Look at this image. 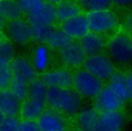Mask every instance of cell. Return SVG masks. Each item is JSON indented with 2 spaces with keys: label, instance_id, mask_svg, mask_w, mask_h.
<instances>
[{
  "label": "cell",
  "instance_id": "1",
  "mask_svg": "<svg viewBox=\"0 0 132 131\" xmlns=\"http://www.w3.org/2000/svg\"><path fill=\"white\" fill-rule=\"evenodd\" d=\"M73 88L48 87L46 104L66 117H75L80 111L82 99Z\"/></svg>",
  "mask_w": 132,
  "mask_h": 131
},
{
  "label": "cell",
  "instance_id": "2",
  "mask_svg": "<svg viewBox=\"0 0 132 131\" xmlns=\"http://www.w3.org/2000/svg\"><path fill=\"white\" fill-rule=\"evenodd\" d=\"M72 88L81 97L94 98L104 88V85L100 78L85 69H80L73 75Z\"/></svg>",
  "mask_w": 132,
  "mask_h": 131
},
{
  "label": "cell",
  "instance_id": "3",
  "mask_svg": "<svg viewBox=\"0 0 132 131\" xmlns=\"http://www.w3.org/2000/svg\"><path fill=\"white\" fill-rule=\"evenodd\" d=\"M108 51L113 62L120 65L132 63V40L126 34L114 36L108 44Z\"/></svg>",
  "mask_w": 132,
  "mask_h": 131
},
{
  "label": "cell",
  "instance_id": "4",
  "mask_svg": "<svg viewBox=\"0 0 132 131\" xmlns=\"http://www.w3.org/2000/svg\"><path fill=\"white\" fill-rule=\"evenodd\" d=\"M83 66L84 69L102 81L110 79L116 71L112 60L103 54L87 57Z\"/></svg>",
  "mask_w": 132,
  "mask_h": 131
},
{
  "label": "cell",
  "instance_id": "5",
  "mask_svg": "<svg viewBox=\"0 0 132 131\" xmlns=\"http://www.w3.org/2000/svg\"><path fill=\"white\" fill-rule=\"evenodd\" d=\"M86 17L89 30L98 34L111 31L118 24L116 16L109 10L90 11Z\"/></svg>",
  "mask_w": 132,
  "mask_h": 131
},
{
  "label": "cell",
  "instance_id": "6",
  "mask_svg": "<svg viewBox=\"0 0 132 131\" xmlns=\"http://www.w3.org/2000/svg\"><path fill=\"white\" fill-rule=\"evenodd\" d=\"M37 123L40 131H69L66 116L51 108H45Z\"/></svg>",
  "mask_w": 132,
  "mask_h": 131
},
{
  "label": "cell",
  "instance_id": "7",
  "mask_svg": "<svg viewBox=\"0 0 132 131\" xmlns=\"http://www.w3.org/2000/svg\"><path fill=\"white\" fill-rule=\"evenodd\" d=\"M125 102L116 94L110 85L104 87L95 97L94 108L98 112L121 110Z\"/></svg>",
  "mask_w": 132,
  "mask_h": 131
},
{
  "label": "cell",
  "instance_id": "8",
  "mask_svg": "<svg viewBox=\"0 0 132 131\" xmlns=\"http://www.w3.org/2000/svg\"><path fill=\"white\" fill-rule=\"evenodd\" d=\"M124 116L121 110L99 112L95 131H121Z\"/></svg>",
  "mask_w": 132,
  "mask_h": 131
},
{
  "label": "cell",
  "instance_id": "9",
  "mask_svg": "<svg viewBox=\"0 0 132 131\" xmlns=\"http://www.w3.org/2000/svg\"><path fill=\"white\" fill-rule=\"evenodd\" d=\"M87 58L81 45L72 41L66 47L60 49V58L62 63L71 68L81 66Z\"/></svg>",
  "mask_w": 132,
  "mask_h": 131
},
{
  "label": "cell",
  "instance_id": "10",
  "mask_svg": "<svg viewBox=\"0 0 132 131\" xmlns=\"http://www.w3.org/2000/svg\"><path fill=\"white\" fill-rule=\"evenodd\" d=\"M7 32L9 38L16 44H24L32 39L30 24L20 18L9 21Z\"/></svg>",
  "mask_w": 132,
  "mask_h": 131
},
{
  "label": "cell",
  "instance_id": "11",
  "mask_svg": "<svg viewBox=\"0 0 132 131\" xmlns=\"http://www.w3.org/2000/svg\"><path fill=\"white\" fill-rule=\"evenodd\" d=\"M56 20L55 6L49 2H45L42 7L28 14L30 25H53Z\"/></svg>",
  "mask_w": 132,
  "mask_h": 131
},
{
  "label": "cell",
  "instance_id": "12",
  "mask_svg": "<svg viewBox=\"0 0 132 131\" xmlns=\"http://www.w3.org/2000/svg\"><path fill=\"white\" fill-rule=\"evenodd\" d=\"M41 78L48 87L55 88H72L73 74L67 69H57L46 71Z\"/></svg>",
  "mask_w": 132,
  "mask_h": 131
},
{
  "label": "cell",
  "instance_id": "13",
  "mask_svg": "<svg viewBox=\"0 0 132 131\" xmlns=\"http://www.w3.org/2000/svg\"><path fill=\"white\" fill-rule=\"evenodd\" d=\"M62 29L71 38H81L90 30L87 17L79 14L62 24Z\"/></svg>",
  "mask_w": 132,
  "mask_h": 131
},
{
  "label": "cell",
  "instance_id": "14",
  "mask_svg": "<svg viewBox=\"0 0 132 131\" xmlns=\"http://www.w3.org/2000/svg\"><path fill=\"white\" fill-rule=\"evenodd\" d=\"M79 44L81 45L87 57L101 54L105 48V39L101 34L90 31L80 38Z\"/></svg>",
  "mask_w": 132,
  "mask_h": 131
},
{
  "label": "cell",
  "instance_id": "15",
  "mask_svg": "<svg viewBox=\"0 0 132 131\" xmlns=\"http://www.w3.org/2000/svg\"><path fill=\"white\" fill-rule=\"evenodd\" d=\"M21 103L9 88L0 90V112L5 117H18Z\"/></svg>",
  "mask_w": 132,
  "mask_h": 131
},
{
  "label": "cell",
  "instance_id": "16",
  "mask_svg": "<svg viewBox=\"0 0 132 131\" xmlns=\"http://www.w3.org/2000/svg\"><path fill=\"white\" fill-rule=\"evenodd\" d=\"M13 75L24 78L28 83L37 78V72L32 62L23 57H17L11 61Z\"/></svg>",
  "mask_w": 132,
  "mask_h": 131
},
{
  "label": "cell",
  "instance_id": "17",
  "mask_svg": "<svg viewBox=\"0 0 132 131\" xmlns=\"http://www.w3.org/2000/svg\"><path fill=\"white\" fill-rule=\"evenodd\" d=\"M46 103L28 98L21 103L20 112L23 120L37 121L45 109Z\"/></svg>",
  "mask_w": 132,
  "mask_h": 131
},
{
  "label": "cell",
  "instance_id": "18",
  "mask_svg": "<svg viewBox=\"0 0 132 131\" xmlns=\"http://www.w3.org/2000/svg\"><path fill=\"white\" fill-rule=\"evenodd\" d=\"M110 86L124 102L131 98L127 83V75L115 71L110 78Z\"/></svg>",
  "mask_w": 132,
  "mask_h": 131
},
{
  "label": "cell",
  "instance_id": "19",
  "mask_svg": "<svg viewBox=\"0 0 132 131\" xmlns=\"http://www.w3.org/2000/svg\"><path fill=\"white\" fill-rule=\"evenodd\" d=\"M98 114L99 112L94 107L79 112L76 116L79 128L85 131H95Z\"/></svg>",
  "mask_w": 132,
  "mask_h": 131
},
{
  "label": "cell",
  "instance_id": "20",
  "mask_svg": "<svg viewBox=\"0 0 132 131\" xmlns=\"http://www.w3.org/2000/svg\"><path fill=\"white\" fill-rule=\"evenodd\" d=\"M56 8V19L60 22H64L80 14L79 7L71 1H61Z\"/></svg>",
  "mask_w": 132,
  "mask_h": 131
},
{
  "label": "cell",
  "instance_id": "21",
  "mask_svg": "<svg viewBox=\"0 0 132 131\" xmlns=\"http://www.w3.org/2000/svg\"><path fill=\"white\" fill-rule=\"evenodd\" d=\"M50 63L48 48L44 45H39L35 49L32 56V65L37 72H45Z\"/></svg>",
  "mask_w": 132,
  "mask_h": 131
},
{
  "label": "cell",
  "instance_id": "22",
  "mask_svg": "<svg viewBox=\"0 0 132 131\" xmlns=\"http://www.w3.org/2000/svg\"><path fill=\"white\" fill-rule=\"evenodd\" d=\"M48 86L42 78H36L28 83V98L46 103Z\"/></svg>",
  "mask_w": 132,
  "mask_h": 131
},
{
  "label": "cell",
  "instance_id": "23",
  "mask_svg": "<svg viewBox=\"0 0 132 131\" xmlns=\"http://www.w3.org/2000/svg\"><path fill=\"white\" fill-rule=\"evenodd\" d=\"M9 89L21 102L28 98V82L19 75H13Z\"/></svg>",
  "mask_w": 132,
  "mask_h": 131
},
{
  "label": "cell",
  "instance_id": "24",
  "mask_svg": "<svg viewBox=\"0 0 132 131\" xmlns=\"http://www.w3.org/2000/svg\"><path fill=\"white\" fill-rule=\"evenodd\" d=\"M21 14L22 12L16 1L0 0V15H2L7 20L11 21L20 19Z\"/></svg>",
  "mask_w": 132,
  "mask_h": 131
},
{
  "label": "cell",
  "instance_id": "25",
  "mask_svg": "<svg viewBox=\"0 0 132 131\" xmlns=\"http://www.w3.org/2000/svg\"><path fill=\"white\" fill-rule=\"evenodd\" d=\"M72 41V38L69 37L62 29H55L50 36L47 44L50 48L60 50Z\"/></svg>",
  "mask_w": 132,
  "mask_h": 131
},
{
  "label": "cell",
  "instance_id": "26",
  "mask_svg": "<svg viewBox=\"0 0 132 131\" xmlns=\"http://www.w3.org/2000/svg\"><path fill=\"white\" fill-rule=\"evenodd\" d=\"M54 30L53 25H31L32 39L40 43H47Z\"/></svg>",
  "mask_w": 132,
  "mask_h": 131
},
{
  "label": "cell",
  "instance_id": "27",
  "mask_svg": "<svg viewBox=\"0 0 132 131\" xmlns=\"http://www.w3.org/2000/svg\"><path fill=\"white\" fill-rule=\"evenodd\" d=\"M13 75L11 62L0 58V90L9 88Z\"/></svg>",
  "mask_w": 132,
  "mask_h": 131
},
{
  "label": "cell",
  "instance_id": "28",
  "mask_svg": "<svg viewBox=\"0 0 132 131\" xmlns=\"http://www.w3.org/2000/svg\"><path fill=\"white\" fill-rule=\"evenodd\" d=\"M79 2L80 6L88 12L109 10L113 4L112 0H79Z\"/></svg>",
  "mask_w": 132,
  "mask_h": 131
},
{
  "label": "cell",
  "instance_id": "29",
  "mask_svg": "<svg viewBox=\"0 0 132 131\" xmlns=\"http://www.w3.org/2000/svg\"><path fill=\"white\" fill-rule=\"evenodd\" d=\"M19 7L22 13L29 14L44 4L45 0H17Z\"/></svg>",
  "mask_w": 132,
  "mask_h": 131
},
{
  "label": "cell",
  "instance_id": "30",
  "mask_svg": "<svg viewBox=\"0 0 132 131\" xmlns=\"http://www.w3.org/2000/svg\"><path fill=\"white\" fill-rule=\"evenodd\" d=\"M20 122L17 117H4L0 123V131H17Z\"/></svg>",
  "mask_w": 132,
  "mask_h": 131
},
{
  "label": "cell",
  "instance_id": "31",
  "mask_svg": "<svg viewBox=\"0 0 132 131\" xmlns=\"http://www.w3.org/2000/svg\"><path fill=\"white\" fill-rule=\"evenodd\" d=\"M14 47L7 41H3L0 43V58L11 62L14 58Z\"/></svg>",
  "mask_w": 132,
  "mask_h": 131
},
{
  "label": "cell",
  "instance_id": "32",
  "mask_svg": "<svg viewBox=\"0 0 132 131\" xmlns=\"http://www.w3.org/2000/svg\"><path fill=\"white\" fill-rule=\"evenodd\" d=\"M17 131H40L37 121L22 120L20 122Z\"/></svg>",
  "mask_w": 132,
  "mask_h": 131
},
{
  "label": "cell",
  "instance_id": "33",
  "mask_svg": "<svg viewBox=\"0 0 132 131\" xmlns=\"http://www.w3.org/2000/svg\"><path fill=\"white\" fill-rule=\"evenodd\" d=\"M127 87H128V89H129L130 96L132 98V69L129 71V73L127 75Z\"/></svg>",
  "mask_w": 132,
  "mask_h": 131
},
{
  "label": "cell",
  "instance_id": "34",
  "mask_svg": "<svg viewBox=\"0 0 132 131\" xmlns=\"http://www.w3.org/2000/svg\"><path fill=\"white\" fill-rule=\"evenodd\" d=\"M113 3L118 6H122V7H125V6H129L132 3V0H112Z\"/></svg>",
  "mask_w": 132,
  "mask_h": 131
},
{
  "label": "cell",
  "instance_id": "35",
  "mask_svg": "<svg viewBox=\"0 0 132 131\" xmlns=\"http://www.w3.org/2000/svg\"><path fill=\"white\" fill-rule=\"evenodd\" d=\"M126 26H127L128 31L132 33V13L130 14L126 20Z\"/></svg>",
  "mask_w": 132,
  "mask_h": 131
},
{
  "label": "cell",
  "instance_id": "36",
  "mask_svg": "<svg viewBox=\"0 0 132 131\" xmlns=\"http://www.w3.org/2000/svg\"><path fill=\"white\" fill-rule=\"evenodd\" d=\"M6 24H7V20H6L2 15H0V30L3 29L6 26Z\"/></svg>",
  "mask_w": 132,
  "mask_h": 131
},
{
  "label": "cell",
  "instance_id": "37",
  "mask_svg": "<svg viewBox=\"0 0 132 131\" xmlns=\"http://www.w3.org/2000/svg\"><path fill=\"white\" fill-rule=\"evenodd\" d=\"M62 1V0H48V2L50 3H52V4H54V3H57L58 4L59 3H60Z\"/></svg>",
  "mask_w": 132,
  "mask_h": 131
},
{
  "label": "cell",
  "instance_id": "38",
  "mask_svg": "<svg viewBox=\"0 0 132 131\" xmlns=\"http://www.w3.org/2000/svg\"><path fill=\"white\" fill-rule=\"evenodd\" d=\"M4 117H5V116L3 114V113H2L1 112H0V123H1V122H2V121L3 120Z\"/></svg>",
  "mask_w": 132,
  "mask_h": 131
},
{
  "label": "cell",
  "instance_id": "39",
  "mask_svg": "<svg viewBox=\"0 0 132 131\" xmlns=\"http://www.w3.org/2000/svg\"><path fill=\"white\" fill-rule=\"evenodd\" d=\"M3 41V35H2V33L0 32V43H1Z\"/></svg>",
  "mask_w": 132,
  "mask_h": 131
},
{
  "label": "cell",
  "instance_id": "40",
  "mask_svg": "<svg viewBox=\"0 0 132 131\" xmlns=\"http://www.w3.org/2000/svg\"><path fill=\"white\" fill-rule=\"evenodd\" d=\"M73 131H85V130H84V129H82L79 128V129H75V130H73Z\"/></svg>",
  "mask_w": 132,
  "mask_h": 131
}]
</instances>
